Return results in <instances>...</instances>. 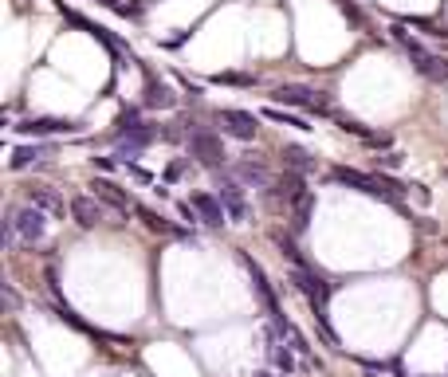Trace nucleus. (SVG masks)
I'll list each match as a JSON object with an SVG mask.
<instances>
[{
  "instance_id": "1",
  "label": "nucleus",
  "mask_w": 448,
  "mask_h": 377,
  "mask_svg": "<svg viewBox=\"0 0 448 377\" xmlns=\"http://www.w3.org/2000/svg\"><path fill=\"white\" fill-rule=\"evenodd\" d=\"M330 177L339 185H346V189H354V193H366V197L386 201V204H398L401 197H405V185L386 177V173H362V169H350V165H334Z\"/></svg>"
},
{
  "instance_id": "2",
  "label": "nucleus",
  "mask_w": 448,
  "mask_h": 377,
  "mask_svg": "<svg viewBox=\"0 0 448 377\" xmlns=\"http://www.w3.org/2000/svg\"><path fill=\"white\" fill-rule=\"evenodd\" d=\"M389 32H393V40H398L401 48H405V55L413 59V67L421 71L425 79H432V83H448V59H444V55H437V51H429L425 43H417L401 24H393Z\"/></svg>"
},
{
  "instance_id": "3",
  "label": "nucleus",
  "mask_w": 448,
  "mask_h": 377,
  "mask_svg": "<svg viewBox=\"0 0 448 377\" xmlns=\"http://www.w3.org/2000/svg\"><path fill=\"white\" fill-rule=\"evenodd\" d=\"M271 99H275L279 106H299V110H311V114H334V110H330V102L322 99V91L303 87V83H283V87H275V94H271Z\"/></svg>"
},
{
  "instance_id": "4",
  "label": "nucleus",
  "mask_w": 448,
  "mask_h": 377,
  "mask_svg": "<svg viewBox=\"0 0 448 377\" xmlns=\"http://www.w3.org/2000/svg\"><path fill=\"white\" fill-rule=\"evenodd\" d=\"M217 197L224 201V209H229V220H232V224H248L252 209H248V197H244V189H240L236 177L217 173Z\"/></svg>"
},
{
  "instance_id": "5",
  "label": "nucleus",
  "mask_w": 448,
  "mask_h": 377,
  "mask_svg": "<svg viewBox=\"0 0 448 377\" xmlns=\"http://www.w3.org/2000/svg\"><path fill=\"white\" fill-rule=\"evenodd\" d=\"M189 153H193L201 165H209V169H220L224 165V158H229L224 146H220V138L212 134V130H193V134H189Z\"/></svg>"
},
{
  "instance_id": "6",
  "label": "nucleus",
  "mask_w": 448,
  "mask_h": 377,
  "mask_svg": "<svg viewBox=\"0 0 448 377\" xmlns=\"http://www.w3.org/2000/svg\"><path fill=\"white\" fill-rule=\"evenodd\" d=\"M12 130H16V134H28V138L79 134V122H71V118H48V114H35V118H24V122H16Z\"/></svg>"
},
{
  "instance_id": "7",
  "label": "nucleus",
  "mask_w": 448,
  "mask_h": 377,
  "mask_svg": "<svg viewBox=\"0 0 448 377\" xmlns=\"http://www.w3.org/2000/svg\"><path fill=\"white\" fill-rule=\"evenodd\" d=\"M12 228H16L20 240L35 244V240H43V236H48V212L35 209V204H28V209H16V212H12Z\"/></svg>"
},
{
  "instance_id": "8",
  "label": "nucleus",
  "mask_w": 448,
  "mask_h": 377,
  "mask_svg": "<svg viewBox=\"0 0 448 377\" xmlns=\"http://www.w3.org/2000/svg\"><path fill=\"white\" fill-rule=\"evenodd\" d=\"M240 263H244L248 275H252V287H256V295H260V302L268 307V315H271V319H279L283 310H279V299H275V291H271V283H268V271H263L260 263L248 256V251H240Z\"/></svg>"
},
{
  "instance_id": "9",
  "label": "nucleus",
  "mask_w": 448,
  "mask_h": 377,
  "mask_svg": "<svg viewBox=\"0 0 448 377\" xmlns=\"http://www.w3.org/2000/svg\"><path fill=\"white\" fill-rule=\"evenodd\" d=\"M220 126H224V134L236 138V142H252L256 130H260V122H256V114H248V110H220Z\"/></svg>"
},
{
  "instance_id": "10",
  "label": "nucleus",
  "mask_w": 448,
  "mask_h": 377,
  "mask_svg": "<svg viewBox=\"0 0 448 377\" xmlns=\"http://www.w3.org/2000/svg\"><path fill=\"white\" fill-rule=\"evenodd\" d=\"M193 209L209 228H220L224 220H229V209H224V201H220L217 193H193Z\"/></svg>"
},
{
  "instance_id": "11",
  "label": "nucleus",
  "mask_w": 448,
  "mask_h": 377,
  "mask_svg": "<svg viewBox=\"0 0 448 377\" xmlns=\"http://www.w3.org/2000/svg\"><path fill=\"white\" fill-rule=\"evenodd\" d=\"M71 217H75V224L79 228H94L102 220V201L99 197H87V193H75L71 197Z\"/></svg>"
},
{
  "instance_id": "12",
  "label": "nucleus",
  "mask_w": 448,
  "mask_h": 377,
  "mask_svg": "<svg viewBox=\"0 0 448 377\" xmlns=\"http://www.w3.org/2000/svg\"><path fill=\"white\" fill-rule=\"evenodd\" d=\"M94 197H99L102 204H110V209H119V212H130V193L122 189V185L106 181V177H94Z\"/></svg>"
},
{
  "instance_id": "13",
  "label": "nucleus",
  "mask_w": 448,
  "mask_h": 377,
  "mask_svg": "<svg viewBox=\"0 0 448 377\" xmlns=\"http://www.w3.org/2000/svg\"><path fill=\"white\" fill-rule=\"evenodd\" d=\"M28 204H35V209H43L48 217H60L63 212V201H60V193L55 189H48V185H32L28 189Z\"/></svg>"
},
{
  "instance_id": "14",
  "label": "nucleus",
  "mask_w": 448,
  "mask_h": 377,
  "mask_svg": "<svg viewBox=\"0 0 448 377\" xmlns=\"http://www.w3.org/2000/svg\"><path fill=\"white\" fill-rule=\"evenodd\" d=\"M263 350H268V358L275 361V366L283 369V373H291V369H295V346H288V350H283V342H279L275 327L268 330V346H263Z\"/></svg>"
},
{
  "instance_id": "15",
  "label": "nucleus",
  "mask_w": 448,
  "mask_h": 377,
  "mask_svg": "<svg viewBox=\"0 0 448 377\" xmlns=\"http://www.w3.org/2000/svg\"><path fill=\"white\" fill-rule=\"evenodd\" d=\"M275 193L279 197H283V201H299V197H303L307 193V185H303V173H299V169H288V173H283V177H279V181H275Z\"/></svg>"
},
{
  "instance_id": "16",
  "label": "nucleus",
  "mask_w": 448,
  "mask_h": 377,
  "mask_svg": "<svg viewBox=\"0 0 448 377\" xmlns=\"http://www.w3.org/2000/svg\"><path fill=\"white\" fill-rule=\"evenodd\" d=\"M146 106H153V110H170V106H177V94L170 91L165 83H146Z\"/></svg>"
},
{
  "instance_id": "17",
  "label": "nucleus",
  "mask_w": 448,
  "mask_h": 377,
  "mask_svg": "<svg viewBox=\"0 0 448 377\" xmlns=\"http://www.w3.org/2000/svg\"><path fill=\"white\" fill-rule=\"evenodd\" d=\"M236 173L244 177L248 185H260V189H275V177H271L263 165H256V161H240V169H236Z\"/></svg>"
},
{
  "instance_id": "18",
  "label": "nucleus",
  "mask_w": 448,
  "mask_h": 377,
  "mask_svg": "<svg viewBox=\"0 0 448 377\" xmlns=\"http://www.w3.org/2000/svg\"><path fill=\"white\" fill-rule=\"evenodd\" d=\"M48 153H51V146H40V142H35V146H20V150L12 153V161H9V165H12V169H28L32 161L48 158Z\"/></svg>"
},
{
  "instance_id": "19",
  "label": "nucleus",
  "mask_w": 448,
  "mask_h": 377,
  "mask_svg": "<svg viewBox=\"0 0 448 377\" xmlns=\"http://www.w3.org/2000/svg\"><path fill=\"white\" fill-rule=\"evenodd\" d=\"M291 228H295V232H307V224H311V209H315V197L311 193H303L299 197V201H291Z\"/></svg>"
},
{
  "instance_id": "20",
  "label": "nucleus",
  "mask_w": 448,
  "mask_h": 377,
  "mask_svg": "<svg viewBox=\"0 0 448 377\" xmlns=\"http://www.w3.org/2000/svg\"><path fill=\"white\" fill-rule=\"evenodd\" d=\"M271 240H275V248H279V251H283V260H288V263H291V268H307V260H303V251H299V248H295V240H291V236H288V232H275V236H271Z\"/></svg>"
},
{
  "instance_id": "21",
  "label": "nucleus",
  "mask_w": 448,
  "mask_h": 377,
  "mask_svg": "<svg viewBox=\"0 0 448 377\" xmlns=\"http://www.w3.org/2000/svg\"><path fill=\"white\" fill-rule=\"evenodd\" d=\"M283 161H288V169H299V173H311L315 169V158L303 146H288V150H283Z\"/></svg>"
},
{
  "instance_id": "22",
  "label": "nucleus",
  "mask_w": 448,
  "mask_h": 377,
  "mask_svg": "<svg viewBox=\"0 0 448 377\" xmlns=\"http://www.w3.org/2000/svg\"><path fill=\"white\" fill-rule=\"evenodd\" d=\"M263 118H271V122H279V126H295V130H311L307 118L291 114V110H283V106H268V110H263Z\"/></svg>"
},
{
  "instance_id": "23",
  "label": "nucleus",
  "mask_w": 448,
  "mask_h": 377,
  "mask_svg": "<svg viewBox=\"0 0 448 377\" xmlns=\"http://www.w3.org/2000/svg\"><path fill=\"white\" fill-rule=\"evenodd\" d=\"M334 122H339V130H346V134H358L362 142H370L373 138V130L366 122H358V118H350V114H334Z\"/></svg>"
},
{
  "instance_id": "24",
  "label": "nucleus",
  "mask_w": 448,
  "mask_h": 377,
  "mask_svg": "<svg viewBox=\"0 0 448 377\" xmlns=\"http://www.w3.org/2000/svg\"><path fill=\"white\" fill-rule=\"evenodd\" d=\"M138 217H142L146 224L153 228V232H177V228H173L170 220H161V217H158V212H153V209H138Z\"/></svg>"
},
{
  "instance_id": "25",
  "label": "nucleus",
  "mask_w": 448,
  "mask_h": 377,
  "mask_svg": "<svg viewBox=\"0 0 448 377\" xmlns=\"http://www.w3.org/2000/svg\"><path fill=\"white\" fill-rule=\"evenodd\" d=\"M217 83H236V87H252L256 79H252V75H236V71H229V75H217Z\"/></svg>"
},
{
  "instance_id": "26",
  "label": "nucleus",
  "mask_w": 448,
  "mask_h": 377,
  "mask_svg": "<svg viewBox=\"0 0 448 377\" xmlns=\"http://www.w3.org/2000/svg\"><path fill=\"white\" fill-rule=\"evenodd\" d=\"M339 9H342V16H350L354 24H362V12H358L354 4H350V0H339Z\"/></svg>"
},
{
  "instance_id": "27",
  "label": "nucleus",
  "mask_w": 448,
  "mask_h": 377,
  "mask_svg": "<svg viewBox=\"0 0 448 377\" xmlns=\"http://www.w3.org/2000/svg\"><path fill=\"white\" fill-rule=\"evenodd\" d=\"M366 146H373V150H389V146H393V138H389V134H373Z\"/></svg>"
},
{
  "instance_id": "28",
  "label": "nucleus",
  "mask_w": 448,
  "mask_h": 377,
  "mask_svg": "<svg viewBox=\"0 0 448 377\" xmlns=\"http://www.w3.org/2000/svg\"><path fill=\"white\" fill-rule=\"evenodd\" d=\"M381 165H386V169H398L401 165V153H386V158H381Z\"/></svg>"
},
{
  "instance_id": "29",
  "label": "nucleus",
  "mask_w": 448,
  "mask_h": 377,
  "mask_svg": "<svg viewBox=\"0 0 448 377\" xmlns=\"http://www.w3.org/2000/svg\"><path fill=\"white\" fill-rule=\"evenodd\" d=\"M4 299H9V307H20V295H16V291H12V287H9V283H4Z\"/></svg>"
},
{
  "instance_id": "30",
  "label": "nucleus",
  "mask_w": 448,
  "mask_h": 377,
  "mask_svg": "<svg viewBox=\"0 0 448 377\" xmlns=\"http://www.w3.org/2000/svg\"><path fill=\"white\" fill-rule=\"evenodd\" d=\"M256 377H275V373H268V369H260V373H256Z\"/></svg>"
}]
</instances>
